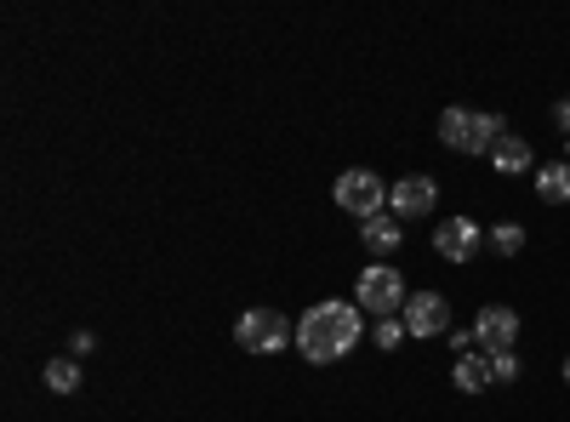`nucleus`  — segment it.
<instances>
[{
  "mask_svg": "<svg viewBox=\"0 0 570 422\" xmlns=\"http://www.w3.org/2000/svg\"><path fill=\"white\" fill-rule=\"evenodd\" d=\"M360 303H320L297 320V349L308 365H337L360 349Z\"/></svg>",
  "mask_w": 570,
  "mask_h": 422,
  "instance_id": "nucleus-1",
  "label": "nucleus"
},
{
  "mask_svg": "<svg viewBox=\"0 0 570 422\" xmlns=\"http://www.w3.org/2000/svg\"><path fill=\"white\" fill-rule=\"evenodd\" d=\"M440 137H445V149H456V155H491L502 137H508V126H502V115L445 109V115H440Z\"/></svg>",
  "mask_w": 570,
  "mask_h": 422,
  "instance_id": "nucleus-2",
  "label": "nucleus"
},
{
  "mask_svg": "<svg viewBox=\"0 0 570 422\" xmlns=\"http://www.w3.org/2000/svg\"><path fill=\"white\" fill-rule=\"evenodd\" d=\"M234 343H240L246 354H279L285 343H297V325L274 314V308H246L240 320H234Z\"/></svg>",
  "mask_w": 570,
  "mask_h": 422,
  "instance_id": "nucleus-3",
  "label": "nucleus"
},
{
  "mask_svg": "<svg viewBox=\"0 0 570 422\" xmlns=\"http://www.w3.org/2000/svg\"><path fill=\"white\" fill-rule=\"evenodd\" d=\"M354 303L365 308V314H400L405 303H411V292H405V274L400 268H389V263H371L365 274H360V286H354Z\"/></svg>",
  "mask_w": 570,
  "mask_h": 422,
  "instance_id": "nucleus-4",
  "label": "nucleus"
},
{
  "mask_svg": "<svg viewBox=\"0 0 570 422\" xmlns=\"http://www.w3.org/2000/svg\"><path fill=\"white\" fill-rule=\"evenodd\" d=\"M331 195H337V206L348 212V217H360V223H371L376 212H389V183L376 177V171H343L337 183H331Z\"/></svg>",
  "mask_w": 570,
  "mask_h": 422,
  "instance_id": "nucleus-5",
  "label": "nucleus"
},
{
  "mask_svg": "<svg viewBox=\"0 0 570 422\" xmlns=\"http://www.w3.org/2000/svg\"><path fill=\"white\" fill-rule=\"evenodd\" d=\"M480 246H485V228L473 223V217H445L434 228V252L445 263H473V257H480Z\"/></svg>",
  "mask_w": 570,
  "mask_h": 422,
  "instance_id": "nucleus-6",
  "label": "nucleus"
},
{
  "mask_svg": "<svg viewBox=\"0 0 570 422\" xmlns=\"http://www.w3.org/2000/svg\"><path fill=\"white\" fill-rule=\"evenodd\" d=\"M434 200H440V183L434 177H400V183H389V212L405 223V217H428L434 212Z\"/></svg>",
  "mask_w": 570,
  "mask_h": 422,
  "instance_id": "nucleus-7",
  "label": "nucleus"
},
{
  "mask_svg": "<svg viewBox=\"0 0 570 422\" xmlns=\"http://www.w3.org/2000/svg\"><path fill=\"white\" fill-rule=\"evenodd\" d=\"M405 332H411V337H440V332H451V303H445L440 292H411V303H405Z\"/></svg>",
  "mask_w": 570,
  "mask_h": 422,
  "instance_id": "nucleus-8",
  "label": "nucleus"
},
{
  "mask_svg": "<svg viewBox=\"0 0 570 422\" xmlns=\"http://www.w3.org/2000/svg\"><path fill=\"white\" fill-rule=\"evenodd\" d=\"M513 337H519V314L513 308H480V325H473V343H480L485 349V360L491 354H508L513 349Z\"/></svg>",
  "mask_w": 570,
  "mask_h": 422,
  "instance_id": "nucleus-9",
  "label": "nucleus"
},
{
  "mask_svg": "<svg viewBox=\"0 0 570 422\" xmlns=\"http://www.w3.org/2000/svg\"><path fill=\"white\" fill-rule=\"evenodd\" d=\"M360 241H365V252H376V257H389V252H400V241H405V228H400V217L394 212H376L365 228H360Z\"/></svg>",
  "mask_w": 570,
  "mask_h": 422,
  "instance_id": "nucleus-10",
  "label": "nucleus"
},
{
  "mask_svg": "<svg viewBox=\"0 0 570 422\" xmlns=\"http://www.w3.org/2000/svg\"><path fill=\"white\" fill-rule=\"evenodd\" d=\"M451 377H456L462 394H485V389H491V360H485V354H462Z\"/></svg>",
  "mask_w": 570,
  "mask_h": 422,
  "instance_id": "nucleus-11",
  "label": "nucleus"
},
{
  "mask_svg": "<svg viewBox=\"0 0 570 422\" xmlns=\"http://www.w3.org/2000/svg\"><path fill=\"white\" fill-rule=\"evenodd\" d=\"M537 200H548V206H564L570 200V166L564 160H553V166L537 171Z\"/></svg>",
  "mask_w": 570,
  "mask_h": 422,
  "instance_id": "nucleus-12",
  "label": "nucleus"
},
{
  "mask_svg": "<svg viewBox=\"0 0 570 422\" xmlns=\"http://www.w3.org/2000/svg\"><path fill=\"white\" fill-rule=\"evenodd\" d=\"M491 166H497V171H508V177H513V171H531V144H525V137H513V131H508L502 144L491 149Z\"/></svg>",
  "mask_w": 570,
  "mask_h": 422,
  "instance_id": "nucleus-13",
  "label": "nucleus"
},
{
  "mask_svg": "<svg viewBox=\"0 0 570 422\" xmlns=\"http://www.w3.org/2000/svg\"><path fill=\"white\" fill-rule=\"evenodd\" d=\"M46 389H52V394H75L80 389V360H52V365H46Z\"/></svg>",
  "mask_w": 570,
  "mask_h": 422,
  "instance_id": "nucleus-14",
  "label": "nucleus"
},
{
  "mask_svg": "<svg viewBox=\"0 0 570 422\" xmlns=\"http://www.w3.org/2000/svg\"><path fill=\"white\" fill-rule=\"evenodd\" d=\"M491 252L497 257H519V252H525V228H519V223H497L491 228Z\"/></svg>",
  "mask_w": 570,
  "mask_h": 422,
  "instance_id": "nucleus-15",
  "label": "nucleus"
},
{
  "mask_svg": "<svg viewBox=\"0 0 570 422\" xmlns=\"http://www.w3.org/2000/svg\"><path fill=\"white\" fill-rule=\"evenodd\" d=\"M519 377V354L508 349V354H491V383H513Z\"/></svg>",
  "mask_w": 570,
  "mask_h": 422,
  "instance_id": "nucleus-16",
  "label": "nucleus"
},
{
  "mask_svg": "<svg viewBox=\"0 0 570 422\" xmlns=\"http://www.w3.org/2000/svg\"><path fill=\"white\" fill-rule=\"evenodd\" d=\"M400 337H411L405 320H383V325H376V349H400Z\"/></svg>",
  "mask_w": 570,
  "mask_h": 422,
  "instance_id": "nucleus-17",
  "label": "nucleus"
},
{
  "mask_svg": "<svg viewBox=\"0 0 570 422\" xmlns=\"http://www.w3.org/2000/svg\"><path fill=\"white\" fill-rule=\"evenodd\" d=\"M553 120H559V131H564V137H570V98H564V104H559V109H553Z\"/></svg>",
  "mask_w": 570,
  "mask_h": 422,
  "instance_id": "nucleus-18",
  "label": "nucleus"
},
{
  "mask_svg": "<svg viewBox=\"0 0 570 422\" xmlns=\"http://www.w3.org/2000/svg\"><path fill=\"white\" fill-rule=\"evenodd\" d=\"M564 383H570V360H564Z\"/></svg>",
  "mask_w": 570,
  "mask_h": 422,
  "instance_id": "nucleus-19",
  "label": "nucleus"
}]
</instances>
